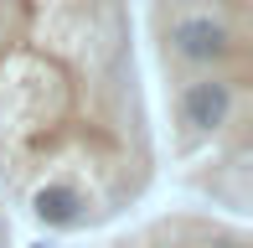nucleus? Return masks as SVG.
Returning <instances> with one entry per match:
<instances>
[{
    "label": "nucleus",
    "instance_id": "1",
    "mask_svg": "<svg viewBox=\"0 0 253 248\" xmlns=\"http://www.w3.org/2000/svg\"><path fill=\"white\" fill-rule=\"evenodd\" d=\"M155 181L129 0H0V191L88 233Z\"/></svg>",
    "mask_w": 253,
    "mask_h": 248
},
{
    "label": "nucleus",
    "instance_id": "2",
    "mask_svg": "<svg viewBox=\"0 0 253 248\" xmlns=\"http://www.w3.org/2000/svg\"><path fill=\"white\" fill-rule=\"evenodd\" d=\"M150 26H155V52L166 62V78H191V73L248 78L253 67V10L155 0Z\"/></svg>",
    "mask_w": 253,
    "mask_h": 248
},
{
    "label": "nucleus",
    "instance_id": "3",
    "mask_svg": "<svg viewBox=\"0 0 253 248\" xmlns=\"http://www.w3.org/2000/svg\"><path fill=\"white\" fill-rule=\"evenodd\" d=\"M170 124H176L181 155L212 140L248 145V78H222V73L170 78Z\"/></svg>",
    "mask_w": 253,
    "mask_h": 248
},
{
    "label": "nucleus",
    "instance_id": "4",
    "mask_svg": "<svg viewBox=\"0 0 253 248\" xmlns=\"http://www.w3.org/2000/svg\"><path fill=\"white\" fill-rule=\"evenodd\" d=\"M129 248H248L243 222H227L217 212H166L150 217L140 233L124 238Z\"/></svg>",
    "mask_w": 253,
    "mask_h": 248
},
{
    "label": "nucleus",
    "instance_id": "5",
    "mask_svg": "<svg viewBox=\"0 0 253 248\" xmlns=\"http://www.w3.org/2000/svg\"><path fill=\"white\" fill-rule=\"evenodd\" d=\"M0 248H10V217L0 212Z\"/></svg>",
    "mask_w": 253,
    "mask_h": 248
}]
</instances>
